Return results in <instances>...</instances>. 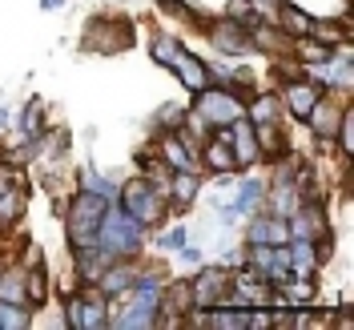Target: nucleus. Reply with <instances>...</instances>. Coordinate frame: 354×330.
Wrapping results in <instances>:
<instances>
[{"instance_id": "e433bc0d", "label": "nucleus", "mask_w": 354, "mask_h": 330, "mask_svg": "<svg viewBox=\"0 0 354 330\" xmlns=\"http://www.w3.org/2000/svg\"><path fill=\"white\" fill-rule=\"evenodd\" d=\"M65 4H68V0H41V8H44V12H61Z\"/></svg>"}, {"instance_id": "f257e3e1", "label": "nucleus", "mask_w": 354, "mask_h": 330, "mask_svg": "<svg viewBox=\"0 0 354 330\" xmlns=\"http://www.w3.org/2000/svg\"><path fill=\"white\" fill-rule=\"evenodd\" d=\"M97 246L109 250L113 258H141L145 246H149V230L137 218H129L117 201L105 205V218L97 226Z\"/></svg>"}, {"instance_id": "2f4dec72", "label": "nucleus", "mask_w": 354, "mask_h": 330, "mask_svg": "<svg viewBox=\"0 0 354 330\" xmlns=\"http://www.w3.org/2000/svg\"><path fill=\"white\" fill-rule=\"evenodd\" d=\"M266 214H270V210H266ZM266 242H270V246H286V242H290V221H286V218H278V214H270Z\"/></svg>"}, {"instance_id": "9b49d317", "label": "nucleus", "mask_w": 354, "mask_h": 330, "mask_svg": "<svg viewBox=\"0 0 354 330\" xmlns=\"http://www.w3.org/2000/svg\"><path fill=\"white\" fill-rule=\"evenodd\" d=\"M225 129H230V154L238 161V174L258 169V165H262V145H258L254 121H250V117H238V121H230Z\"/></svg>"}, {"instance_id": "bb28decb", "label": "nucleus", "mask_w": 354, "mask_h": 330, "mask_svg": "<svg viewBox=\"0 0 354 330\" xmlns=\"http://www.w3.org/2000/svg\"><path fill=\"white\" fill-rule=\"evenodd\" d=\"M278 28L286 33V37H306L310 28H314V17H310L306 8H298V4H290V0H282V8H278Z\"/></svg>"}, {"instance_id": "423d86ee", "label": "nucleus", "mask_w": 354, "mask_h": 330, "mask_svg": "<svg viewBox=\"0 0 354 330\" xmlns=\"http://www.w3.org/2000/svg\"><path fill=\"white\" fill-rule=\"evenodd\" d=\"M201 33H205V41L209 48L218 53V57H230V61H250V57H258V48L250 41V28L242 21H230V17H205L201 24Z\"/></svg>"}, {"instance_id": "a878e982", "label": "nucleus", "mask_w": 354, "mask_h": 330, "mask_svg": "<svg viewBox=\"0 0 354 330\" xmlns=\"http://www.w3.org/2000/svg\"><path fill=\"white\" fill-rule=\"evenodd\" d=\"M48 298H53V274H48V266L41 258L37 266H28V306H32V314L48 306Z\"/></svg>"}, {"instance_id": "aec40b11", "label": "nucleus", "mask_w": 354, "mask_h": 330, "mask_svg": "<svg viewBox=\"0 0 354 330\" xmlns=\"http://www.w3.org/2000/svg\"><path fill=\"white\" fill-rule=\"evenodd\" d=\"M0 302L28 306V270H24L21 262H4L0 266Z\"/></svg>"}, {"instance_id": "b1692460", "label": "nucleus", "mask_w": 354, "mask_h": 330, "mask_svg": "<svg viewBox=\"0 0 354 330\" xmlns=\"http://www.w3.org/2000/svg\"><path fill=\"white\" fill-rule=\"evenodd\" d=\"M181 37L177 33H165V28H153L149 33V61L161 68H174L177 65V57H181Z\"/></svg>"}, {"instance_id": "c85d7f7f", "label": "nucleus", "mask_w": 354, "mask_h": 330, "mask_svg": "<svg viewBox=\"0 0 354 330\" xmlns=\"http://www.w3.org/2000/svg\"><path fill=\"white\" fill-rule=\"evenodd\" d=\"M153 8L161 12V17H174V21H185V24H205V12L189 8V4H181V0H153Z\"/></svg>"}, {"instance_id": "7ed1b4c3", "label": "nucleus", "mask_w": 354, "mask_h": 330, "mask_svg": "<svg viewBox=\"0 0 354 330\" xmlns=\"http://www.w3.org/2000/svg\"><path fill=\"white\" fill-rule=\"evenodd\" d=\"M105 205H109L105 198L85 194V190H73V194H68V201L61 205L68 250H73V246H93L97 242V226H101V218H105Z\"/></svg>"}, {"instance_id": "c756f323", "label": "nucleus", "mask_w": 354, "mask_h": 330, "mask_svg": "<svg viewBox=\"0 0 354 330\" xmlns=\"http://www.w3.org/2000/svg\"><path fill=\"white\" fill-rule=\"evenodd\" d=\"M28 327H32V310L0 302V330H28Z\"/></svg>"}, {"instance_id": "473e14b6", "label": "nucleus", "mask_w": 354, "mask_h": 330, "mask_svg": "<svg viewBox=\"0 0 354 330\" xmlns=\"http://www.w3.org/2000/svg\"><path fill=\"white\" fill-rule=\"evenodd\" d=\"M221 17H230V21H242V24H250V21H254V8H250V0H225Z\"/></svg>"}, {"instance_id": "cd10ccee", "label": "nucleus", "mask_w": 354, "mask_h": 330, "mask_svg": "<svg viewBox=\"0 0 354 330\" xmlns=\"http://www.w3.org/2000/svg\"><path fill=\"white\" fill-rule=\"evenodd\" d=\"M334 154L342 157V161H351L354 157V105H346L342 117H338V129H334Z\"/></svg>"}, {"instance_id": "393cba45", "label": "nucleus", "mask_w": 354, "mask_h": 330, "mask_svg": "<svg viewBox=\"0 0 354 330\" xmlns=\"http://www.w3.org/2000/svg\"><path fill=\"white\" fill-rule=\"evenodd\" d=\"M149 242H153L157 254H177L181 246L189 242V226L185 221H165V226L149 230Z\"/></svg>"}, {"instance_id": "f704fd0d", "label": "nucleus", "mask_w": 354, "mask_h": 330, "mask_svg": "<svg viewBox=\"0 0 354 330\" xmlns=\"http://www.w3.org/2000/svg\"><path fill=\"white\" fill-rule=\"evenodd\" d=\"M17 181H24L21 165H8V161H0V194H4L8 185H17Z\"/></svg>"}, {"instance_id": "5701e85b", "label": "nucleus", "mask_w": 354, "mask_h": 330, "mask_svg": "<svg viewBox=\"0 0 354 330\" xmlns=\"http://www.w3.org/2000/svg\"><path fill=\"white\" fill-rule=\"evenodd\" d=\"M245 117H250L254 125L286 121V113H282V101H278V93H274V89H270V93H250V97H245Z\"/></svg>"}, {"instance_id": "4be33fe9", "label": "nucleus", "mask_w": 354, "mask_h": 330, "mask_svg": "<svg viewBox=\"0 0 354 330\" xmlns=\"http://www.w3.org/2000/svg\"><path fill=\"white\" fill-rule=\"evenodd\" d=\"M44 121H48V109H44L41 97H32V101H28L17 117H12V129H8V133H12V137H24V141H37V137L48 129Z\"/></svg>"}, {"instance_id": "7c9ffc66", "label": "nucleus", "mask_w": 354, "mask_h": 330, "mask_svg": "<svg viewBox=\"0 0 354 330\" xmlns=\"http://www.w3.org/2000/svg\"><path fill=\"white\" fill-rule=\"evenodd\" d=\"M181 117H185V109H181V105H169V109H161V113L153 117L149 133H174L177 125H181Z\"/></svg>"}, {"instance_id": "ddd939ff", "label": "nucleus", "mask_w": 354, "mask_h": 330, "mask_svg": "<svg viewBox=\"0 0 354 330\" xmlns=\"http://www.w3.org/2000/svg\"><path fill=\"white\" fill-rule=\"evenodd\" d=\"M201 190H205V174H169V185H165V201H169V214H189L201 201Z\"/></svg>"}, {"instance_id": "39448f33", "label": "nucleus", "mask_w": 354, "mask_h": 330, "mask_svg": "<svg viewBox=\"0 0 354 330\" xmlns=\"http://www.w3.org/2000/svg\"><path fill=\"white\" fill-rule=\"evenodd\" d=\"M65 298V327L68 330H109V314H113V302L101 294L97 286H77L61 294Z\"/></svg>"}, {"instance_id": "6e6552de", "label": "nucleus", "mask_w": 354, "mask_h": 330, "mask_svg": "<svg viewBox=\"0 0 354 330\" xmlns=\"http://www.w3.org/2000/svg\"><path fill=\"white\" fill-rule=\"evenodd\" d=\"M230 266L221 262H201L189 274V294H194V306H221L225 294H230Z\"/></svg>"}, {"instance_id": "2eb2a0df", "label": "nucleus", "mask_w": 354, "mask_h": 330, "mask_svg": "<svg viewBox=\"0 0 354 330\" xmlns=\"http://www.w3.org/2000/svg\"><path fill=\"white\" fill-rule=\"evenodd\" d=\"M153 137V149H157V157L174 169V174H181V169H189V174H201V157L177 137V133H149Z\"/></svg>"}, {"instance_id": "c9c22d12", "label": "nucleus", "mask_w": 354, "mask_h": 330, "mask_svg": "<svg viewBox=\"0 0 354 330\" xmlns=\"http://www.w3.org/2000/svg\"><path fill=\"white\" fill-rule=\"evenodd\" d=\"M8 129H12V109L0 105V133H8Z\"/></svg>"}, {"instance_id": "dca6fc26", "label": "nucleus", "mask_w": 354, "mask_h": 330, "mask_svg": "<svg viewBox=\"0 0 354 330\" xmlns=\"http://www.w3.org/2000/svg\"><path fill=\"white\" fill-rule=\"evenodd\" d=\"M109 262H113V254L101 250L97 242L93 246H73V254H68V266H73V270H68V274L77 278V286H93Z\"/></svg>"}, {"instance_id": "1a4fd4ad", "label": "nucleus", "mask_w": 354, "mask_h": 330, "mask_svg": "<svg viewBox=\"0 0 354 330\" xmlns=\"http://www.w3.org/2000/svg\"><path fill=\"white\" fill-rule=\"evenodd\" d=\"M270 298H274V286L266 282L262 274H254L250 266H238V270L230 274V294H225L230 306L254 310V306H270ZM225 302H221V306H225Z\"/></svg>"}, {"instance_id": "412c9836", "label": "nucleus", "mask_w": 354, "mask_h": 330, "mask_svg": "<svg viewBox=\"0 0 354 330\" xmlns=\"http://www.w3.org/2000/svg\"><path fill=\"white\" fill-rule=\"evenodd\" d=\"M169 73L181 81L185 93H198V89L209 85V68H205V61H201L194 48H181V57H177V65L169 68Z\"/></svg>"}, {"instance_id": "4468645a", "label": "nucleus", "mask_w": 354, "mask_h": 330, "mask_svg": "<svg viewBox=\"0 0 354 330\" xmlns=\"http://www.w3.org/2000/svg\"><path fill=\"white\" fill-rule=\"evenodd\" d=\"M201 174L205 177H225V174H238V161L230 154V129H214L209 141L201 145Z\"/></svg>"}, {"instance_id": "f3484780", "label": "nucleus", "mask_w": 354, "mask_h": 330, "mask_svg": "<svg viewBox=\"0 0 354 330\" xmlns=\"http://www.w3.org/2000/svg\"><path fill=\"white\" fill-rule=\"evenodd\" d=\"M28 214V181H17L0 194V234H12Z\"/></svg>"}, {"instance_id": "a211bd4d", "label": "nucleus", "mask_w": 354, "mask_h": 330, "mask_svg": "<svg viewBox=\"0 0 354 330\" xmlns=\"http://www.w3.org/2000/svg\"><path fill=\"white\" fill-rule=\"evenodd\" d=\"M286 254H290V274H310V278H318L322 274V250L318 242H310V238H290L286 242Z\"/></svg>"}, {"instance_id": "f8f14e48", "label": "nucleus", "mask_w": 354, "mask_h": 330, "mask_svg": "<svg viewBox=\"0 0 354 330\" xmlns=\"http://www.w3.org/2000/svg\"><path fill=\"white\" fill-rule=\"evenodd\" d=\"M137 266H141V258H113L105 270H101V278L93 282V286L101 290L105 298H109L113 306L129 294V286H133V278H137Z\"/></svg>"}, {"instance_id": "20e7f679", "label": "nucleus", "mask_w": 354, "mask_h": 330, "mask_svg": "<svg viewBox=\"0 0 354 330\" xmlns=\"http://www.w3.org/2000/svg\"><path fill=\"white\" fill-rule=\"evenodd\" d=\"M245 97L250 93H242V89L234 85H209L198 89L194 93V101H189V109L201 113L205 121H209V129H225L230 121H238V117H245Z\"/></svg>"}, {"instance_id": "f03ea898", "label": "nucleus", "mask_w": 354, "mask_h": 330, "mask_svg": "<svg viewBox=\"0 0 354 330\" xmlns=\"http://www.w3.org/2000/svg\"><path fill=\"white\" fill-rule=\"evenodd\" d=\"M117 205H121L129 218L141 221L145 230H157V226H165V221L174 218V214H169V201H165V194H157V190L141 174H133L129 181H121V190H117Z\"/></svg>"}, {"instance_id": "72a5a7b5", "label": "nucleus", "mask_w": 354, "mask_h": 330, "mask_svg": "<svg viewBox=\"0 0 354 330\" xmlns=\"http://www.w3.org/2000/svg\"><path fill=\"white\" fill-rule=\"evenodd\" d=\"M177 258H181V262H185V266H194V270H198V266L205 262V254H201V242L194 246V238H189V242H185V246H181V250H177Z\"/></svg>"}, {"instance_id": "9d476101", "label": "nucleus", "mask_w": 354, "mask_h": 330, "mask_svg": "<svg viewBox=\"0 0 354 330\" xmlns=\"http://www.w3.org/2000/svg\"><path fill=\"white\" fill-rule=\"evenodd\" d=\"M278 101H282V113H286V121H306V113L314 109V101L322 97V89L314 85V81H306L302 73L298 77H286V81H278Z\"/></svg>"}, {"instance_id": "6ab92c4d", "label": "nucleus", "mask_w": 354, "mask_h": 330, "mask_svg": "<svg viewBox=\"0 0 354 330\" xmlns=\"http://www.w3.org/2000/svg\"><path fill=\"white\" fill-rule=\"evenodd\" d=\"M73 190H85V194H97V198L105 201H117V190H121V181L105 169H97L93 161H85L81 169H77V181H73Z\"/></svg>"}, {"instance_id": "0eeeda50", "label": "nucleus", "mask_w": 354, "mask_h": 330, "mask_svg": "<svg viewBox=\"0 0 354 330\" xmlns=\"http://www.w3.org/2000/svg\"><path fill=\"white\" fill-rule=\"evenodd\" d=\"M133 44V24L121 21V17H93L85 24V37H81V48L93 53V57H117Z\"/></svg>"}]
</instances>
